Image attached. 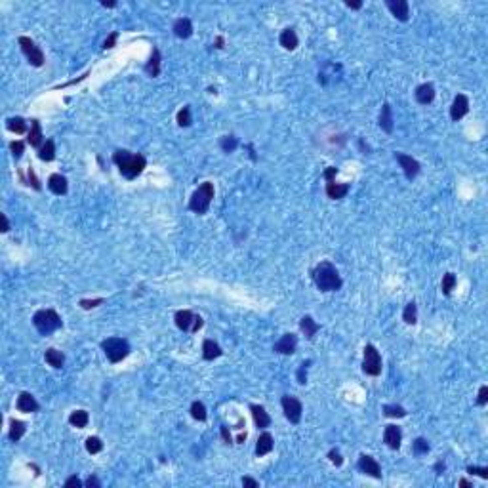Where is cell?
<instances>
[{"label": "cell", "mask_w": 488, "mask_h": 488, "mask_svg": "<svg viewBox=\"0 0 488 488\" xmlns=\"http://www.w3.org/2000/svg\"><path fill=\"white\" fill-rule=\"evenodd\" d=\"M113 163L119 166L120 174L124 175L126 179L138 177V175L145 170V166H147V161H145L143 155H140V153H130V151H126V149L115 151V155H113Z\"/></svg>", "instance_id": "obj_1"}, {"label": "cell", "mask_w": 488, "mask_h": 488, "mask_svg": "<svg viewBox=\"0 0 488 488\" xmlns=\"http://www.w3.org/2000/svg\"><path fill=\"white\" fill-rule=\"evenodd\" d=\"M311 275H313L315 286L321 292H336V290L341 288V284H343L339 273L334 267V263H330V261H321L313 269Z\"/></svg>", "instance_id": "obj_2"}, {"label": "cell", "mask_w": 488, "mask_h": 488, "mask_svg": "<svg viewBox=\"0 0 488 488\" xmlns=\"http://www.w3.org/2000/svg\"><path fill=\"white\" fill-rule=\"evenodd\" d=\"M212 198H214V183L204 181L202 185H198V189L189 198V210L195 214H206L212 204Z\"/></svg>", "instance_id": "obj_3"}, {"label": "cell", "mask_w": 488, "mask_h": 488, "mask_svg": "<svg viewBox=\"0 0 488 488\" xmlns=\"http://www.w3.org/2000/svg\"><path fill=\"white\" fill-rule=\"evenodd\" d=\"M33 325L34 328L42 334V336H48L55 332L57 328H61V317L55 313L54 309H40L33 315Z\"/></svg>", "instance_id": "obj_4"}, {"label": "cell", "mask_w": 488, "mask_h": 488, "mask_svg": "<svg viewBox=\"0 0 488 488\" xmlns=\"http://www.w3.org/2000/svg\"><path fill=\"white\" fill-rule=\"evenodd\" d=\"M101 349L107 355L109 360L115 364L130 355V343L124 337H107L101 341Z\"/></svg>", "instance_id": "obj_5"}, {"label": "cell", "mask_w": 488, "mask_h": 488, "mask_svg": "<svg viewBox=\"0 0 488 488\" xmlns=\"http://www.w3.org/2000/svg\"><path fill=\"white\" fill-rule=\"evenodd\" d=\"M323 175H325V179H326V195H328V198L339 200V198H343V196L349 193V189H351V185L349 183H336L337 168L330 166V168H326Z\"/></svg>", "instance_id": "obj_6"}, {"label": "cell", "mask_w": 488, "mask_h": 488, "mask_svg": "<svg viewBox=\"0 0 488 488\" xmlns=\"http://www.w3.org/2000/svg\"><path fill=\"white\" fill-rule=\"evenodd\" d=\"M362 372L366 376H380L381 374V355L372 343H366L364 347V358H362Z\"/></svg>", "instance_id": "obj_7"}, {"label": "cell", "mask_w": 488, "mask_h": 488, "mask_svg": "<svg viewBox=\"0 0 488 488\" xmlns=\"http://www.w3.org/2000/svg\"><path fill=\"white\" fill-rule=\"evenodd\" d=\"M17 44L21 48V52L25 54V57L29 59V63L33 67H42L44 65V52L36 46L33 38L29 36H19L17 38Z\"/></svg>", "instance_id": "obj_8"}, {"label": "cell", "mask_w": 488, "mask_h": 488, "mask_svg": "<svg viewBox=\"0 0 488 488\" xmlns=\"http://www.w3.org/2000/svg\"><path fill=\"white\" fill-rule=\"evenodd\" d=\"M281 404H282V412H284V416H286V420H288L290 423H300V420H302V412H304L302 402L298 401L296 397L284 395Z\"/></svg>", "instance_id": "obj_9"}, {"label": "cell", "mask_w": 488, "mask_h": 488, "mask_svg": "<svg viewBox=\"0 0 488 488\" xmlns=\"http://www.w3.org/2000/svg\"><path fill=\"white\" fill-rule=\"evenodd\" d=\"M395 159L397 163L401 164L402 172L406 175V179H414L416 175L420 174V163L412 159L410 155H404V153H395Z\"/></svg>", "instance_id": "obj_10"}, {"label": "cell", "mask_w": 488, "mask_h": 488, "mask_svg": "<svg viewBox=\"0 0 488 488\" xmlns=\"http://www.w3.org/2000/svg\"><path fill=\"white\" fill-rule=\"evenodd\" d=\"M174 321H175V326H177L179 330L195 334V325H196V321H198V315H193L191 311H187V309H181V311L175 313Z\"/></svg>", "instance_id": "obj_11"}, {"label": "cell", "mask_w": 488, "mask_h": 488, "mask_svg": "<svg viewBox=\"0 0 488 488\" xmlns=\"http://www.w3.org/2000/svg\"><path fill=\"white\" fill-rule=\"evenodd\" d=\"M358 469L364 473V475H368V477H374V479H381V467L380 464L368 454H362L358 458Z\"/></svg>", "instance_id": "obj_12"}, {"label": "cell", "mask_w": 488, "mask_h": 488, "mask_svg": "<svg viewBox=\"0 0 488 488\" xmlns=\"http://www.w3.org/2000/svg\"><path fill=\"white\" fill-rule=\"evenodd\" d=\"M467 113H469V99L466 94H458L452 101V107H450V119L458 122L460 119H464Z\"/></svg>", "instance_id": "obj_13"}, {"label": "cell", "mask_w": 488, "mask_h": 488, "mask_svg": "<svg viewBox=\"0 0 488 488\" xmlns=\"http://www.w3.org/2000/svg\"><path fill=\"white\" fill-rule=\"evenodd\" d=\"M385 6L399 21H408L410 17V6L406 0H385Z\"/></svg>", "instance_id": "obj_14"}, {"label": "cell", "mask_w": 488, "mask_h": 488, "mask_svg": "<svg viewBox=\"0 0 488 488\" xmlns=\"http://www.w3.org/2000/svg\"><path fill=\"white\" fill-rule=\"evenodd\" d=\"M383 443L389 446L391 450H399L402 443V431L399 425H387L383 431Z\"/></svg>", "instance_id": "obj_15"}, {"label": "cell", "mask_w": 488, "mask_h": 488, "mask_svg": "<svg viewBox=\"0 0 488 488\" xmlns=\"http://www.w3.org/2000/svg\"><path fill=\"white\" fill-rule=\"evenodd\" d=\"M298 347V336L296 334H284V336L273 345V351L281 353V355H292Z\"/></svg>", "instance_id": "obj_16"}, {"label": "cell", "mask_w": 488, "mask_h": 488, "mask_svg": "<svg viewBox=\"0 0 488 488\" xmlns=\"http://www.w3.org/2000/svg\"><path fill=\"white\" fill-rule=\"evenodd\" d=\"M15 408H17L19 412L29 414V412H36V410L40 408V404L36 402V399H34V397H33V395H31V393H27V391H23L21 395L17 397V402H15Z\"/></svg>", "instance_id": "obj_17"}, {"label": "cell", "mask_w": 488, "mask_h": 488, "mask_svg": "<svg viewBox=\"0 0 488 488\" xmlns=\"http://www.w3.org/2000/svg\"><path fill=\"white\" fill-rule=\"evenodd\" d=\"M414 98L420 105H429L431 101L435 99V88L431 82H425V84H420L414 92Z\"/></svg>", "instance_id": "obj_18"}, {"label": "cell", "mask_w": 488, "mask_h": 488, "mask_svg": "<svg viewBox=\"0 0 488 488\" xmlns=\"http://www.w3.org/2000/svg\"><path fill=\"white\" fill-rule=\"evenodd\" d=\"M27 143L31 147H42L44 145V136H42V126L36 119L31 120V128H29V134H27Z\"/></svg>", "instance_id": "obj_19"}, {"label": "cell", "mask_w": 488, "mask_h": 488, "mask_svg": "<svg viewBox=\"0 0 488 488\" xmlns=\"http://www.w3.org/2000/svg\"><path fill=\"white\" fill-rule=\"evenodd\" d=\"M250 412H252V418H254V422H256V425H258L260 429H265V427L271 425V416L265 412L263 406H260V404H252V406H250Z\"/></svg>", "instance_id": "obj_20"}, {"label": "cell", "mask_w": 488, "mask_h": 488, "mask_svg": "<svg viewBox=\"0 0 488 488\" xmlns=\"http://www.w3.org/2000/svg\"><path fill=\"white\" fill-rule=\"evenodd\" d=\"M172 31H174V34L177 38H189L193 34V23H191L189 17H179V19L174 21Z\"/></svg>", "instance_id": "obj_21"}, {"label": "cell", "mask_w": 488, "mask_h": 488, "mask_svg": "<svg viewBox=\"0 0 488 488\" xmlns=\"http://www.w3.org/2000/svg\"><path fill=\"white\" fill-rule=\"evenodd\" d=\"M48 189L54 195H65L67 193V177L61 174H52L48 177Z\"/></svg>", "instance_id": "obj_22"}, {"label": "cell", "mask_w": 488, "mask_h": 488, "mask_svg": "<svg viewBox=\"0 0 488 488\" xmlns=\"http://www.w3.org/2000/svg\"><path fill=\"white\" fill-rule=\"evenodd\" d=\"M275 446V441H273V435L263 431V433L258 437V443H256V454L258 456H265L269 454Z\"/></svg>", "instance_id": "obj_23"}, {"label": "cell", "mask_w": 488, "mask_h": 488, "mask_svg": "<svg viewBox=\"0 0 488 488\" xmlns=\"http://www.w3.org/2000/svg\"><path fill=\"white\" fill-rule=\"evenodd\" d=\"M44 360L52 366V368H63V364H65V355L61 353V351H57V349H46V353H44Z\"/></svg>", "instance_id": "obj_24"}, {"label": "cell", "mask_w": 488, "mask_h": 488, "mask_svg": "<svg viewBox=\"0 0 488 488\" xmlns=\"http://www.w3.org/2000/svg\"><path fill=\"white\" fill-rule=\"evenodd\" d=\"M279 42H281V46L284 48V50H296L298 48V34H296V31L294 29H284L281 33V36H279Z\"/></svg>", "instance_id": "obj_25"}, {"label": "cell", "mask_w": 488, "mask_h": 488, "mask_svg": "<svg viewBox=\"0 0 488 488\" xmlns=\"http://www.w3.org/2000/svg\"><path fill=\"white\" fill-rule=\"evenodd\" d=\"M380 128L385 134L393 132V111H391L389 103H383V107L380 111Z\"/></svg>", "instance_id": "obj_26"}, {"label": "cell", "mask_w": 488, "mask_h": 488, "mask_svg": "<svg viewBox=\"0 0 488 488\" xmlns=\"http://www.w3.org/2000/svg\"><path fill=\"white\" fill-rule=\"evenodd\" d=\"M221 355H223V351L214 339H204V343H202V357H204V360H214V358L221 357Z\"/></svg>", "instance_id": "obj_27"}, {"label": "cell", "mask_w": 488, "mask_h": 488, "mask_svg": "<svg viewBox=\"0 0 488 488\" xmlns=\"http://www.w3.org/2000/svg\"><path fill=\"white\" fill-rule=\"evenodd\" d=\"M145 73L149 76H153V78L161 75V52H159V48H153L151 59L145 65Z\"/></svg>", "instance_id": "obj_28"}, {"label": "cell", "mask_w": 488, "mask_h": 488, "mask_svg": "<svg viewBox=\"0 0 488 488\" xmlns=\"http://www.w3.org/2000/svg\"><path fill=\"white\" fill-rule=\"evenodd\" d=\"M300 328H302V332L305 334V337H307V339H313L315 334L321 330V326L317 325V323H315L309 315H307V317H304V319L300 321Z\"/></svg>", "instance_id": "obj_29"}, {"label": "cell", "mask_w": 488, "mask_h": 488, "mask_svg": "<svg viewBox=\"0 0 488 488\" xmlns=\"http://www.w3.org/2000/svg\"><path fill=\"white\" fill-rule=\"evenodd\" d=\"M38 159L44 161V163H52L55 159V143L54 140H46L44 145L38 149Z\"/></svg>", "instance_id": "obj_30"}, {"label": "cell", "mask_w": 488, "mask_h": 488, "mask_svg": "<svg viewBox=\"0 0 488 488\" xmlns=\"http://www.w3.org/2000/svg\"><path fill=\"white\" fill-rule=\"evenodd\" d=\"M90 422V416H88L86 410H75V412H71L69 416V423L73 425V427H78V429H84Z\"/></svg>", "instance_id": "obj_31"}, {"label": "cell", "mask_w": 488, "mask_h": 488, "mask_svg": "<svg viewBox=\"0 0 488 488\" xmlns=\"http://www.w3.org/2000/svg\"><path fill=\"white\" fill-rule=\"evenodd\" d=\"M25 431H27L25 423L19 422V420H11V422H10V433H8V437H10V441L17 443L23 435H25Z\"/></svg>", "instance_id": "obj_32"}, {"label": "cell", "mask_w": 488, "mask_h": 488, "mask_svg": "<svg viewBox=\"0 0 488 488\" xmlns=\"http://www.w3.org/2000/svg\"><path fill=\"white\" fill-rule=\"evenodd\" d=\"M402 321L406 325H416V321H418V305L414 304V302L406 304L404 311H402Z\"/></svg>", "instance_id": "obj_33"}, {"label": "cell", "mask_w": 488, "mask_h": 488, "mask_svg": "<svg viewBox=\"0 0 488 488\" xmlns=\"http://www.w3.org/2000/svg\"><path fill=\"white\" fill-rule=\"evenodd\" d=\"M6 126H8V130L13 132V134H25V132H27V122H25L21 117L8 119L6 120Z\"/></svg>", "instance_id": "obj_34"}, {"label": "cell", "mask_w": 488, "mask_h": 488, "mask_svg": "<svg viewBox=\"0 0 488 488\" xmlns=\"http://www.w3.org/2000/svg\"><path fill=\"white\" fill-rule=\"evenodd\" d=\"M191 416L195 418L196 422H204V420L208 418L206 406H204L200 401H195L193 404H191Z\"/></svg>", "instance_id": "obj_35"}, {"label": "cell", "mask_w": 488, "mask_h": 488, "mask_svg": "<svg viewBox=\"0 0 488 488\" xmlns=\"http://www.w3.org/2000/svg\"><path fill=\"white\" fill-rule=\"evenodd\" d=\"M456 282H458V279H456L454 273H446L445 277H443L441 288H443V294H445V296H450V294H452V290L456 288Z\"/></svg>", "instance_id": "obj_36"}, {"label": "cell", "mask_w": 488, "mask_h": 488, "mask_svg": "<svg viewBox=\"0 0 488 488\" xmlns=\"http://www.w3.org/2000/svg\"><path fill=\"white\" fill-rule=\"evenodd\" d=\"M175 119H177V124H179L181 128L191 126V122H193V119H191V107H189V105H185L183 109H179Z\"/></svg>", "instance_id": "obj_37"}, {"label": "cell", "mask_w": 488, "mask_h": 488, "mask_svg": "<svg viewBox=\"0 0 488 488\" xmlns=\"http://www.w3.org/2000/svg\"><path fill=\"white\" fill-rule=\"evenodd\" d=\"M383 414L387 416V418H404L406 416V410L399 406V404H385L383 406Z\"/></svg>", "instance_id": "obj_38"}, {"label": "cell", "mask_w": 488, "mask_h": 488, "mask_svg": "<svg viewBox=\"0 0 488 488\" xmlns=\"http://www.w3.org/2000/svg\"><path fill=\"white\" fill-rule=\"evenodd\" d=\"M219 147L223 149V153H233L239 147V140L235 136H225V138H221V141H219Z\"/></svg>", "instance_id": "obj_39"}, {"label": "cell", "mask_w": 488, "mask_h": 488, "mask_svg": "<svg viewBox=\"0 0 488 488\" xmlns=\"http://www.w3.org/2000/svg\"><path fill=\"white\" fill-rule=\"evenodd\" d=\"M429 448H431V446H429V443H427L423 437H418V439L412 443V450H414V454H416V456L427 454V452H429Z\"/></svg>", "instance_id": "obj_40"}, {"label": "cell", "mask_w": 488, "mask_h": 488, "mask_svg": "<svg viewBox=\"0 0 488 488\" xmlns=\"http://www.w3.org/2000/svg\"><path fill=\"white\" fill-rule=\"evenodd\" d=\"M86 450L90 454H99L103 450V443L99 437H88L86 439Z\"/></svg>", "instance_id": "obj_41"}, {"label": "cell", "mask_w": 488, "mask_h": 488, "mask_svg": "<svg viewBox=\"0 0 488 488\" xmlns=\"http://www.w3.org/2000/svg\"><path fill=\"white\" fill-rule=\"evenodd\" d=\"M10 151H11V155H13V159L15 161H19L23 157V151H25V143L23 141H11L10 143Z\"/></svg>", "instance_id": "obj_42"}, {"label": "cell", "mask_w": 488, "mask_h": 488, "mask_svg": "<svg viewBox=\"0 0 488 488\" xmlns=\"http://www.w3.org/2000/svg\"><path fill=\"white\" fill-rule=\"evenodd\" d=\"M27 185H33V189H36V191H40V189H42L40 181H38V179H36V175H34L33 168H29V170H27Z\"/></svg>", "instance_id": "obj_43"}, {"label": "cell", "mask_w": 488, "mask_h": 488, "mask_svg": "<svg viewBox=\"0 0 488 488\" xmlns=\"http://www.w3.org/2000/svg\"><path fill=\"white\" fill-rule=\"evenodd\" d=\"M103 304V298H96V300H80V307L82 309H94V307H98V305Z\"/></svg>", "instance_id": "obj_44"}, {"label": "cell", "mask_w": 488, "mask_h": 488, "mask_svg": "<svg viewBox=\"0 0 488 488\" xmlns=\"http://www.w3.org/2000/svg\"><path fill=\"white\" fill-rule=\"evenodd\" d=\"M467 473H471V475H477V477H481V479H488V469H487V467L469 466V467H467Z\"/></svg>", "instance_id": "obj_45"}, {"label": "cell", "mask_w": 488, "mask_h": 488, "mask_svg": "<svg viewBox=\"0 0 488 488\" xmlns=\"http://www.w3.org/2000/svg\"><path fill=\"white\" fill-rule=\"evenodd\" d=\"M117 40H119V31H113V33L105 38V42H103V50H111V48H115Z\"/></svg>", "instance_id": "obj_46"}, {"label": "cell", "mask_w": 488, "mask_h": 488, "mask_svg": "<svg viewBox=\"0 0 488 488\" xmlns=\"http://www.w3.org/2000/svg\"><path fill=\"white\" fill-rule=\"evenodd\" d=\"M309 364H311V360L302 362V366H300V370H298V383H302V385L307 381V366H309Z\"/></svg>", "instance_id": "obj_47"}, {"label": "cell", "mask_w": 488, "mask_h": 488, "mask_svg": "<svg viewBox=\"0 0 488 488\" xmlns=\"http://www.w3.org/2000/svg\"><path fill=\"white\" fill-rule=\"evenodd\" d=\"M487 402H488V387H487V385H483V387L479 389L477 404H479V406H485Z\"/></svg>", "instance_id": "obj_48"}, {"label": "cell", "mask_w": 488, "mask_h": 488, "mask_svg": "<svg viewBox=\"0 0 488 488\" xmlns=\"http://www.w3.org/2000/svg\"><path fill=\"white\" fill-rule=\"evenodd\" d=\"M328 458H330V462L337 467L343 464V458H341V454H339L337 450H330V452H328Z\"/></svg>", "instance_id": "obj_49"}, {"label": "cell", "mask_w": 488, "mask_h": 488, "mask_svg": "<svg viewBox=\"0 0 488 488\" xmlns=\"http://www.w3.org/2000/svg\"><path fill=\"white\" fill-rule=\"evenodd\" d=\"M82 485H84V483H82V481H80L78 477H69L65 481V487L67 488H80Z\"/></svg>", "instance_id": "obj_50"}, {"label": "cell", "mask_w": 488, "mask_h": 488, "mask_svg": "<svg viewBox=\"0 0 488 488\" xmlns=\"http://www.w3.org/2000/svg\"><path fill=\"white\" fill-rule=\"evenodd\" d=\"M221 437H223V441H225L227 445H231V443H233V437H231V433H229L227 425H221Z\"/></svg>", "instance_id": "obj_51"}, {"label": "cell", "mask_w": 488, "mask_h": 488, "mask_svg": "<svg viewBox=\"0 0 488 488\" xmlns=\"http://www.w3.org/2000/svg\"><path fill=\"white\" fill-rule=\"evenodd\" d=\"M242 487L258 488V487H260V483H258V481H254V479H250V477H244V479H242Z\"/></svg>", "instance_id": "obj_52"}, {"label": "cell", "mask_w": 488, "mask_h": 488, "mask_svg": "<svg viewBox=\"0 0 488 488\" xmlns=\"http://www.w3.org/2000/svg\"><path fill=\"white\" fill-rule=\"evenodd\" d=\"M84 485H86V487H90V488H92V487H94V488H99V487H101V483H99L96 477H88Z\"/></svg>", "instance_id": "obj_53"}, {"label": "cell", "mask_w": 488, "mask_h": 488, "mask_svg": "<svg viewBox=\"0 0 488 488\" xmlns=\"http://www.w3.org/2000/svg\"><path fill=\"white\" fill-rule=\"evenodd\" d=\"M345 6L351 8V10H360V8H362V2H351V0H347Z\"/></svg>", "instance_id": "obj_54"}, {"label": "cell", "mask_w": 488, "mask_h": 488, "mask_svg": "<svg viewBox=\"0 0 488 488\" xmlns=\"http://www.w3.org/2000/svg\"><path fill=\"white\" fill-rule=\"evenodd\" d=\"M0 217H2V223H4V229H2V231L8 233V231H10V221H8V217H6V214H2Z\"/></svg>", "instance_id": "obj_55"}, {"label": "cell", "mask_w": 488, "mask_h": 488, "mask_svg": "<svg viewBox=\"0 0 488 488\" xmlns=\"http://www.w3.org/2000/svg\"><path fill=\"white\" fill-rule=\"evenodd\" d=\"M445 462H437V464H435V471H437V473H443V471H445Z\"/></svg>", "instance_id": "obj_56"}, {"label": "cell", "mask_w": 488, "mask_h": 488, "mask_svg": "<svg viewBox=\"0 0 488 488\" xmlns=\"http://www.w3.org/2000/svg\"><path fill=\"white\" fill-rule=\"evenodd\" d=\"M223 44H225L223 36H217V38H216V48H223Z\"/></svg>", "instance_id": "obj_57"}, {"label": "cell", "mask_w": 488, "mask_h": 488, "mask_svg": "<svg viewBox=\"0 0 488 488\" xmlns=\"http://www.w3.org/2000/svg\"><path fill=\"white\" fill-rule=\"evenodd\" d=\"M101 6H103V8H115L117 2H101Z\"/></svg>", "instance_id": "obj_58"}, {"label": "cell", "mask_w": 488, "mask_h": 488, "mask_svg": "<svg viewBox=\"0 0 488 488\" xmlns=\"http://www.w3.org/2000/svg\"><path fill=\"white\" fill-rule=\"evenodd\" d=\"M460 487H471V483L466 481V479H462V481H460Z\"/></svg>", "instance_id": "obj_59"}, {"label": "cell", "mask_w": 488, "mask_h": 488, "mask_svg": "<svg viewBox=\"0 0 488 488\" xmlns=\"http://www.w3.org/2000/svg\"><path fill=\"white\" fill-rule=\"evenodd\" d=\"M242 441H246V433H240L239 437H237V443H242Z\"/></svg>", "instance_id": "obj_60"}]
</instances>
